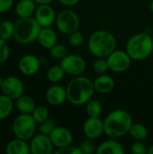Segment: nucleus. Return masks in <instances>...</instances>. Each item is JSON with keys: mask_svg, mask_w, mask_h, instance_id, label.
<instances>
[{"mask_svg": "<svg viewBox=\"0 0 153 154\" xmlns=\"http://www.w3.org/2000/svg\"><path fill=\"white\" fill-rule=\"evenodd\" d=\"M34 1L38 5H43V4H50L53 0H34Z\"/></svg>", "mask_w": 153, "mask_h": 154, "instance_id": "39", "label": "nucleus"}, {"mask_svg": "<svg viewBox=\"0 0 153 154\" xmlns=\"http://www.w3.org/2000/svg\"><path fill=\"white\" fill-rule=\"evenodd\" d=\"M5 152L7 154H29L31 153L30 143L25 140L15 138L7 143Z\"/></svg>", "mask_w": 153, "mask_h": 154, "instance_id": "20", "label": "nucleus"}, {"mask_svg": "<svg viewBox=\"0 0 153 154\" xmlns=\"http://www.w3.org/2000/svg\"><path fill=\"white\" fill-rule=\"evenodd\" d=\"M4 78L3 77H1L0 76V88H1V87H2V85H3V82H4Z\"/></svg>", "mask_w": 153, "mask_h": 154, "instance_id": "41", "label": "nucleus"}, {"mask_svg": "<svg viewBox=\"0 0 153 154\" xmlns=\"http://www.w3.org/2000/svg\"><path fill=\"white\" fill-rule=\"evenodd\" d=\"M13 99L2 93V95H0V121L6 119L10 116L13 111Z\"/></svg>", "mask_w": 153, "mask_h": 154, "instance_id": "23", "label": "nucleus"}, {"mask_svg": "<svg viewBox=\"0 0 153 154\" xmlns=\"http://www.w3.org/2000/svg\"><path fill=\"white\" fill-rule=\"evenodd\" d=\"M125 51L132 60H143L152 54V37L146 32L136 33L128 40Z\"/></svg>", "mask_w": 153, "mask_h": 154, "instance_id": "4", "label": "nucleus"}, {"mask_svg": "<svg viewBox=\"0 0 153 154\" xmlns=\"http://www.w3.org/2000/svg\"><path fill=\"white\" fill-rule=\"evenodd\" d=\"M78 148L80 149V152L82 154H92L95 152L96 145L92 142L91 139L87 138V139H84L78 144Z\"/></svg>", "mask_w": 153, "mask_h": 154, "instance_id": "32", "label": "nucleus"}, {"mask_svg": "<svg viewBox=\"0 0 153 154\" xmlns=\"http://www.w3.org/2000/svg\"><path fill=\"white\" fill-rule=\"evenodd\" d=\"M41 26L32 16L19 18L14 23V40L22 44H29L37 41Z\"/></svg>", "mask_w": 153, "mask_h": 154, "instance_id": "5", "label": "nucleus"}, {"mask_svg": "<svg viewBox=\"0 0 153 154\" xmlns=\"http://www.w3.org/2000/svg\"><path fill=\"white\" fill-rule=\"evenodd\" d=\"M36 8L34 0H20L15 5V13L20 18L31 17L34 14Z\"/></svg>", "mask_w": 153, "mask_h": 154, "instance_id": "21", "label": "nucleus"}, {"mask_svg": "<svg viewBox=\"0 0 153 154\" xmlns=\"http://www.w3.org/2000/svg\"><path fill=\"white\" fill-rule=\"evenodd\" d=\"M58 30L64 34H70L78 30L80 20L77 13L72 10H62L56 16L55 21Z\"/></svg>", "mask_w": 153, "mask_h": 154, "instance_id": "7", "label": "nucleus"}, {"mask_svg": "<svg viewBox=\"0 0 153 154\" xmlns=\"http://www.w3.org/2000/svg\"><path fill=\"white\" fill-rule=\"evenodd\" d=\"M46 101L53 106H59L68 100L67 90L65 88L60 85H53L50 87L45 93Z\"/></svg>", "mask_w": 153, "mask_h": 154, "instance_id": "16", "label": "nucleus"}, {"mask_svg": "<svg viewBox=\"0 0 153 154\" xmlns=\"http://www.w3.org/2000/svg\"><path fill=\"white\" fill-rule=\"evenodd\" d=\"M58 1L59 3H60L65 6H74L78 5V3L79 2V0H58Z\"/></svg>", "mask_w": 153, "mask_h": 154, "instance_id": "38", "label": "nucleus"}, {"mask_svg": "<svg viewBox=\"0 0 153 154\" xmlns=\"http://www.w3.org/2000/svg\"><path fill=\"white\" fill-rule=\"evenodd\" d=\"M0 89L4 95L13 100H16L24 94V85L23 81L14 76L5 78Z\"/></svg>", "mask_w": 153, "mask_h": 154, "instance_id": "10", "label": "nucleus"}, {"mask_svg": "<svg viewBox=\"0 0 153 154\" xmlns=\"http://www.w3.org/2000/svg\"><path fill=\"white\" fill-rule=\"evenodd\" d=\"M56 154H82L80 152V149L78 148V146H74L72 144L65 146V147H61V148H58L57 151L55 152Z\"/></svg>", "mask_w": 153, "mask_h": 154, "instance_id": "36", "label": "nucleus"}, {"mask_svg": "<svg viewBox=\"0 0 153 154\" xmlns=\"http://www.w3.org/2000/svg\"><path fill=\"white\" fill-rule=\"evenodd\" d=\"M148 154H153V144L148 148Z\"/></svg>", "mask_w": 153, "mask_h": 154, "instance_id": "40", "label": "nucleus"}, {"mask_svg": "<svg viewBox=\"0 0 153 154\" xmlns=\"http://www.w3.org/2000/svg\"><path fill=\"white\" fill-rule=\"evenodd\" d=\"M14 5V0H0V14L8 12Z\"/></svg>", "mask_w": 153, "mask_h": 154, "instance_id": "37", "label": "nucleus"}, {"mask_svg": "<svg viewBox=\"0 0 153 154\" xmlns=\"http://www.w3.org/2000/svg\"><path fill=\"white\" fill-rule=\"evenodd\" d=\"M49 136L54 147H56L57 149L70 145L73 142L72 133L68 128L63 126H56V128L51 132Z\"/></svg>", "mask_w": 153, "mask_h": 154, "instance_id": "15", "label": "nucleus"}, {"mask_svg": "<svg viewBox=\"0 0 153 154\" xmlns=\"http://www.w3.org/2000/svg\"><path fill=\"white\" fill-rule=\"evenodd\" d=\"M50 54L54 59L62 60L65 56L68 55V49L65 45L57 43L50 50Z\"/></svg>", "mask_w": 153, "mask_h": 154, "instance_id": "30", "label": "nucleus"}, {"mask_svg": "<svg viewBox=\"0 0 153 154\" xmlns=\"http://www.w3.org/2000/svg\"><path fill=\"white\" fill-rule=\"evenodd\" d=\"M66 90L68 101L74 106L86 105L96 91L93 81L80 75L76 76L69 82Z\"/></svg>", "mask_w": 153, "mask_h": 154, "instance_id": "2", "label": "nucleus"}, {"mask_svg": "<svg viewBox=\"0 0 153 154\" xmlns=\"http://www.w3.org/2000/svg\"><path fill=\"white\" fill-rule=\"evenodd\" d=\"M86 111L89 117H99L103 111L102 104L98 100H89L87 104Z\"/></svg>", "mask_w": 153, "mask_h": 154, "instance_id": "26", "label": "nucleus"}, {"mask_svg": "<svg viewBox=\"0 0 153 154\" xmlns=\"http://www.w3.org/2000/svg\"><path fill=\"white\" fill-rule=\"evenodd\" d=\"M131 152L133 154H146L148 153V149L142 141L135 140L131 145Z\"/></svg>", "mask_w": 153, "mask_h": 154, "instance_id": "35", "label": "nucleus"}, {"mask_svg": "<svg viewBox=\"0 0 153 154\" xmlns=\"http://www.w3.org/2000/svg\"><path fill=\"white\" fill-rule=\"evenodd\" d=\"M57 125L55 123V121L51 118H47L46 120H44L43 122L39 124V133L42 134H46V135H50L51 134V132L56 128Z\"/></svg>", "mask_w": 153, "mask_h": 154, "instance_id": "28", "label": "nucleus"}, {"mask_svg": "<svg viewBox=\"0 0 153 154\" xmlns=\"http://www.w3.org/2000/svg\"><path fill=\"white\" fill-rule=\"evenodd\" d=\"M131 114L124 109H115L104 120L105 134L109 138L117 139L129 134L133 125Z\"/></svg>", "mask_w": 153, "mask_h": 154, "instance_id": "1", "label": "nucleus"}, {"mask_svg": "<svg viewBox=\"0 0 153 154\" xmlns=\"http://www.w3.org/2000/svg\"><path fill=\"white\" fill-rule=\"evenodd\" d=\"M106 60L109 69L116 73H122L128 70L132 63V58L127 51L122 50H115L108 57H106Z\"/></svg>", "mask_w": 153, "mask_h": 154, "instance_id": "8", "label": "nucleus"}, {"mask_svg": "<svg viewBox=\"0 0 153 154\" xmlns=\"http://www.w3.org/2000/svg\"><path fill=\"white\" fill-rule=\"evenodd\" d=\"M56 16L54 9L50 4L39 5L34 13V18L41 28L50 27L55 23Z\"/></svg>", "mask_w": 153, "mask_h": 154, "instance_id": "12", "label": "nucleus"}, {"mask_svg": "<svg viewBox=\"0 0 153 154\" xmlns=\"http://www.w3.org/2000/svg\"><path fill=\"white\" fill-rule=\"evenodd\" d=\"M65 74L66 72L64 71V69L61 68L60 65H54L48 69L46 73V77L50 82L55 84L61 81L64 79Z\"/></svg>", "mask_w": 153, "mask_h": 154, "instance_id": "24", "label": "nucleus"}, {"mask_svg": "<svg viewBox=\"0 0 153 154\" xmlns=\"http://www.w3.org/2000/svg\"><path fill=\"white\" fill-rule=\"evenodd\" d=\"M150 9H151V11L153 13V0L151 2V4H150Z\"/></svg>", "mask_w": 153, "mask_h": 154, "instance_id": "42", "label": "nucleus"}, {"mask_svg": "<svg viewBox=\"0 0 153 154\" xmlns=\"http://www.w3.org/2000/svg\"><path fill=\"white\" fill-rule=\"evenodd\" d=\"M36 122L30 114H20L13 122V133L16 138L31 140L36 132Z\"/></svg>", "mask_w": 153, "mask_h": 154, "instance_id": "6", "label": "nucleus"}, {"mask_svg": "<svg viewBox=\"0 0 153 154\" xmlns=\"http://www.w3.org/2000/svg\"><path fill=\"white\" fill-rule=\"evenodd\" d=\"M37 124H40L49 118V111L45 106H36L31 114Z\"/></svg>", "mask_w": 153, "mask_h": 154, "instance_id": "29", "label": "nucleus"}, {"mask_svg": "<svg viewBox=\"0 0 153 154\" xmlns=\"http://www.w3.org/2000/svg\"><path fill=\"white\" fill-rule=\"evenodd\" d=\"M37 41L42 48L50 50L55 44L58 43V36L56 32L50 27H44L41 28Z\"/></svg>", "mask_w": 153, "mask_h": 154, "instance_id": "17", "label": "nucleus"}, {"mask_svg": "<svg viewBox=\"0 0 153 154\" xmlns=\"http://www.w3.org/2000/svg\"><path fill=\"white\" fill-rule=\"evenodd\" d=\"M116 39L112 32L106 30L94 32L88 39V50L96 58L108 57L116 48Z\"/></svg>", "mask_w": 153, "mask_h": 154, "instance_id": "3", "label": "nucleus"}, {"mask_svg": "<svg viewBox=\"0 0 153 154\" xmlns=\"http://www.w3.org/2000/svg\"><path fill=\"white\" fill-rule=\"evenodd\" d=\"M69 44L73 47H79L83 44L84 42V36L83 34L78 31L72 32L69 34Z\"/></svg>", "mask_w": 153, "mask_h": 154, "instance_id": "34", "label": "nucleus"}, {"mask_svg": "<svg viewBox=\"0 0 153 154\" xmlns=\"http://www.w3.org/2000/svg\"><path fill=\"white\" fill-rule=\"evenodd\" d=\"M60 65L64 69L66 74L72 76H79L86 70L85 60L76 54H68L60 60Z\"/></svg>", "mask_w": 153, "mask_h": 154, "instance_id": "9", "label": "nucleus"}, {"mask_svg": "<svg viewBox=\"0 0 153 154\" xmlns=\"http://www.w3.org/2000/svg\"><path fill=\"white\" fill-rule=\"evenodd\" d=\"M18 68L20 72L23 75L33 76L41 68V60L33 54H26L20 59L18 62Z\"/></svg>", "mask_w": 153, "mask_h": 154, "instance_id": "14", "label": "nucleus"}, {"mask_svg": "<svg viewBox=\"0 0 153 154\" xmlns=\"http://www.w3.org/2000/svg\"><path fill=\"white\" fill-rule=\"evenodd\" d=\"M10 56V50L7 41L0 38V64L5 63Z\"/></svg>", "mask_w": 153, "mask_h": 154, "instance_id": "33", "label": "nucleus"}, {"mask_svg": "<svg viewBox=\"0 0 153 154\" xmlns=\"http://www.w3.org/2000/svg\"><path fill=\"white\" fill-rule=\"evenodd\" d=\"M83 133L87 138L95 140L99 138L104 133V121L100 117H89L83 125Z\"/></svg>", "mask_w": 153, "mask_h": 154, "instance_id": "13", "label": "nucleus"}, {"mask_svg": "<svg viewBox=\"0 0 153 154\" xmlns=\"http://www.w3.org/2000/svg\"><path fill=\"white\" fill-rule=\"evenodd\" d=\"M54 145L49 135L39 133L30 140V151L32 154H51Z\"/></svg>", "mask_w": 153, "mask_h": 154, "instance_id": "11", "label": "nucleus"}, {"mask_svg": "<svg viewBox=\"0 0 153 154\" xmlns=\"http://www.w3.org/2000/svg\"><path fill=\"white\" fill-rule=\"evenodd\" d=\"M124 152V149L123 145L114 140V138L102 142L96 147V153L98 154H123Z\"/></svg>", "mask_w": 153, "mask_h": 154, "instance_id": "19", "label": "nucleus"}, {"mask_svg": "<svg viewBox=\"0 0 153 154\" xmlns=\"http://www.w3.org/2000/svg\"><path fill=\"white\" fill-rule=\"evenodd\" d=\"M15 106L21 114H32L36 107L35 101L28 95H23L16 99Z\"/></svg>", "mask_w": 153, "mask_h": 154, "instance_id": "22", "label": "nucleus"}, {"mask_svg": "<svg viewBox=\"0 0 153 154\" xmlns=\"http://www.w3.org/2000/svg\"><path fill=\"white\" fill-rule=\"evenodd\" d=\"M129 134L136 141H143L148 137L149 132L145 125L142 124H133L130 128Z\"/></svg>", "mask_w": 153, "mask_h": 154, "instance_id": "25", "label": "nucleus"}, {"mask_svg": "<svg viewBox=\"0 0 153 154\" xmlns=\"http://www.w3.org/2000/svg\"><path fill=\"white\" fill-rule=\"evenodd\" d=\"M93 83L95 90L100 94H109L114 90L115 86L114 79L111 76L105 74H101L99 77H97Z\"/></svg>", "mask_w": 153, "mask_h": 154, "instance_id": "18", "label": "nucleus"}, {"mask_svg": "<svg viewBox=\"0 0 153 154\" xmlns=\"http://www.w3.org/2000/svg\"><path fill=\"white\" fill-rule=\"evenodd\" d=\"M93 69L97 74H105L108 69V62L106 58H97L93 63Z\"/></svg>", "mask_w": 153, "mask_h": 154, "instance_id": "31", "label": "nucleus"}, {"mask_svg": "<svg viewBox=\"0 0 153 154\" xmlns=\"http://www.w3.org/2000/svg\"><path fill=\"white\" fill-rule=\"evenodd\" d=\"M14 23L9 20H5L0 23V38L8 41L14 37Z\"/></svg>", "mask_w": 153, "mask_h": 154, "instance_id": "27", "label": "nucleus"}]
</instances>
